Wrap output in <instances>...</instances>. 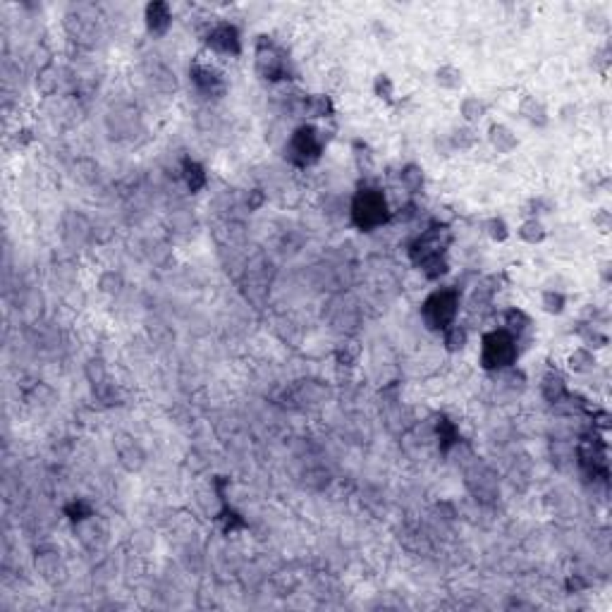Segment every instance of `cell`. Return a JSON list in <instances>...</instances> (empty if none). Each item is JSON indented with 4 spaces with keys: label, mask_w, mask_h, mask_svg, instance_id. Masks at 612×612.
I'll list each match as a JSON object with an SVG mask.
<instances>
[{
    "label": "cell",
    "mask_w": 612,
    "mask_h": 612,
    "mask_svg": "<svg viewBox=\"0 0 612 612\" xmlns=\"http://www.w3.org/2000/svg\"><path fill=\"white\" fill-rule=\"evenodd\" d=\"M189 75H191V82L196 84V89H199L201 93H206V96H213V93L225 91V84H223L220 72L215 70V67L206 65V62H194V65L189 67Z\"/></svg>",
    "instance_id": "obj_10"
},
{
    "label": "cell",
    "mask_w": 612,
    "mask_h": 612,
    "mask_svg": "<svg viewBox=\"0 0 612 612\" xmlns=\"http://www.w3.org/2000/svg\"><path fill=\"white\" fill-rule=\"evenodd\" d=\"M246 204H249V209H259L263 204V194L259 189H254V199H246Z\"/></svg>",
    "instance_id": "obj_42"
},
{
    "label": "cell",
    "mask_w": 612,
    "mask_h": 612,
    "mask_svg": "<svg viewBox=\"0 0 612 612\" xmlns=\"http://www.w3.org/2000/svg\"><path fill=\"white\" fill-rule=\"evenodd\" d=\"M488 141H491V146L495 149L497 153H512L519 146V139H517V134L510 130L507 125H493L491 130H488Z\"/></svg>",
    "instance_id": "obj_14"
},
{
    "label": "cell",
    "mask_w": 612,
    "mask_h": 612,
    "mask_svg": "<svg viewBox=\"0 0 612 612\" xmlns=\"http://www.w3.org/2000/svg\"><path fill=\"white\" fill-rule=\"evenodd\" d=\"M436 82L440 84L443 89H450V91H455V89L462 86V70H457L455 65H443V67H438V72H436Z\"/></svg>",
    "instance_id": "obj_29"
},
{
    "label": "cell",
    "mask_w": 612,
    "mask_h": 612,
    "mask_svg": "<svg viewBox=\"0 0 612 612\" xmlns=\"http://www.w3.org/2000/svg\"><path fill=\"white\" fill-rule=\"evenodd\" d=\"M151 82H153V86L163 93H172L177 89L175 72H172L170 67L161 65V62H156V65L151 67Z\"/></svg>",
    "instance_id": "obj_21"
},
{
    "label": "cell",
    "mask_w": 612,
    "mask_h": 612,
    "mask_svg": "<svg viewBox=\"0 0 612 612\" xmlns=\"http://www.w3.org/2000/svg\"><path fill=\"white\" fill-rule=\"evenodd\" d=\"M149 333H151L153 342H158V344H163V342H167L170 338H175V335H172V330L167 328L163 320H158V318L149 320Z\"/></svg>",
    "instance_id": "obj_36"
},
{
    "label": "cell",
    "mask_w": 612,
    "mask_h": 612,
    "mask_svg": "<svg viewBox=\"0 0 612 612\" xmlns=\"http://www.w3.org/2000/svg\"><path fill=\"white\" fill-rule=\"evenodd\" d=\"M206 46L218 56H239L242 53V38L235 24H215L206 34Z\"/></svg>",
    "instance_id": "obj_8"
},
{
    "label": "cell",
    "mask_w": 612,
    "mask_h": 612,
    "mask_svg": "<svg viewBox=\"0 0 612 612\" xmlns=\"http://www.w3.org/2000/svg\"><path fill=\"white\" fill-rule=\"evenodd\" d=\"M457 311H459V292L452 287L436 290L421 306V316L431 330L450 328L457 318Z\"/></svg>",
    "instance_id": "obj_3"
},
{
    "label": "cell",
    "mask_w": 612,
    "mask_h": 612,
    "mask_svg": "<svg viewBox=\"0 0 612 612\" xmlns=\"http://www.w3.org/2000/svg\"><path fill=\"white\" fill-rule=\"evenodd\" d=\"M36 569H38V574H41L46 581H51V584H58V581L65 579V567H62L58 552H43V555H38Z\"/></svg>",
    "instance_id": "obj_13"
},
{
    "label": "cell",
    "mask_w": 612,
    "mask_h": 612,
    "mask_svg": "<svg viewBox=\"0 0 612 612\" xmlns=\"http://www.w3.org/2000/svg\"><path fill=\"white\" fill-rule=\"evenodd\" d=\"M529 325H531V318L524 314V311H519V309H510V311H507V316H505V330L510 335L519 338V335L524 333Z\"/></svg>",
    "instance_id": "obj_27"
},
{
    "label": "cell",
    "mask_w": 612,
    "mask_h": 612,
    "mask_svg": "<svg viewBox=\"0 0 612 612\" xmlns=\"http://www.w3.org/2000/svg\"><path fill=\"white\" fill-rule=\"evenodd\" d=\"M170 225L177 232H187V230H191V225H194V215L182 213V211H175V213L170 215Z\"/></svg>",
    "instance_id": "obj_40"
},
{
    "label": "cell",
    "mask_w": 612,
    "mask_h": 612,
    "mask_svg": "<svg viewBox=\"0 0 612 612\" xmlns=\"http://www.w3.org/2000/svg\"><path fill=\"white\" fill-rule=\"evenodd\" d=\"M581 338H584V342L589 344V347H593V349H600V347L608 344V335L600 333L596 325H586V328L581 330Z\"/></svg>",
    "instance_id": "obj_35"
},
{
    "label": "cell",
    "mask_w": 612,
    "mask_h": 612,
    "mask_svg": "<svg viewBox=\"0 0 612 612\" xmlns=\"http://www.w3.org/2000/svg\"><path fill=\"white\" fill-rule=\"evenodd\" d=\"M373 91H376L378 98H385V101H392V93H395V86H392V79H390L388 75H378L376 82H373Z\"/></svg>",
    "instance_id": "obj_38"
},
{
    "label": "cell",
    "mask_w": 612,
    "mask_h": 612,
    "mask_svg": "<svg viewBox=\"0 0 612 612\" xmlns=\"http://www.w3.org/2000/svg\"><path fill=\"white\" fill-rule=\"evenodd\" d=\"M330 323L335 325L338 330H352L357 325V309H354L352 302L347 299H338L333 302V311H330Z\"/></svg>",
    "instance_id": "obj_15"
},
{
    "label": "cell",
    "mask_w": 612,
    "mask_h": 612,
    "mask_svg": "<svg viewBox=\"0 0 612 612\" xmlns=\"http://www.w3.org/2000/svg\"><path fill=\"white\" fill-rule=\"evenodd\" d=\"M254 65H256V72H259L261 77L275 82V79H283L285 72H287V58H285V53L280 51L273 41H268L266 36H261L259 46H256Z\"/></svg>",
    "instance_id": "obj_6"
},
{
    "label": "cell",
    "mask_w": 612,
    "mask_h": 612,
    "mask_svg": "<svg viewBox=\"0 0 612 612\" xmlns=\"http://www.w3.org/2000/svg\"><path fill=\"white\" fill-rule=\"evenodd\" d=\"M450 242H452V235H450V230H447V228L426 230L416 242H414L412 259L416 261V266H419L421 261L431 259V256H443L447 246H450Z\"/></svg>",
    "instance_id": "obj_7"
},
{
    "label": "cell",
    "mask_w": 612,
    "mask_h": 612,
    "mask_svg": "<svg viewBox=\"0 0 612 612\" xmlns=\"http://www.w3.org/2000/svg\"><path fill=\"white\" fill-rule=\"evenodd\" d=\"M320 151H323V139H320L318 130L311 125L294 130V134L287 141V156L297 165H311L314 161H318Z\"/></svg>",
    "instance_id": "obj_5"
},
{
    "label": "cell",
    "mask_w": 612,
    "mask_h": 612,
    "mask_svg": "<svg viewBox=\"0 0 612 612\" xmlns=\"http://www.w3.org/2000/svg\"><path fill=\"white\" fill-rule=\"evenodd\" d=\"M330 113H333V103H330V98L323 96V93H316V96H309L302 101V115L328 117Z\"/></svg>",
    "instance_id": "obj_20"
},
{
    "label": "cell",
    "mask_w": 612,
    "mask_h": 612,
    "mask_svg": "<svg viewBox=\"0 0 612 612\" xmlns=\"http://www.w3.org/2000/svg\"><path fill=\"white\" fill-rule=\"evenodd\" d=\"M486 110H488L486 101H481L478 96H467L462 103H459V113H462V117L469 122V125H471V122L483 120Z\"/></svg>",
    "instance_id": "obj_23"
},
{
    "label": "cell",
    "mask_w": 612,
    "mask_h": 612,
    "mask_svg": "<svg viewBox=\"0 0 612 612\" xmlns=\"http://www.w3.org/2000/svg\"><path fill=\"white\" fill-rule=\"evenodd\" d=\"M98 287L106 294H117L122 290V275L115 273V270H106L98 280Z\"/></svg>",
    "instance_id": "obj_34"
},
{
    "label": "cell",
    "mask_w": 612,
    "mask_h": 612,
    "mask_svg": "<svg viewBox=\"0 0 612 612\" xmlns=\"http://www.w3.org/2000/svg\"><path fill=\"white\" fill-rule=\"evenodd\" d=\"M519 237L526 242V244H541V242L545 239V228H543V223L538 218H529L521 223Z\"/></svg>",
    "instance_id": "obj_28"
},
{
    "label": "cell",
    "mask_w": 612,
    "mask_h": 612,
    "mask_svg": "<svg viewBox=\"0 0 612 612\" xmlns=\"http://www.w3.org/2000/svg\"><path fill=\"white\" fill-rule=\"evenodd\" d=\"M593 223L598 225V230H600V232H608V230H610V223H612V220H610V213H608V211H598V213L593 215Z\"/></svg>",
    "instance_id": "obj_41"
},
{
    "label": "cell",
    "mask_w": 612,
    "mask_h": 612,
    "mask_svg": "<svg viewBox=\"0 0 612 612\" xmlns=\"http://www.w3.org/2000/svg\"><path fill=\"white\" fill-rule=\"evenodd\" d=\"M349 215H352V223L364 232L381 228V225L388 223V218H390V209H388V201H385V194L381 189H373V187H364V189H359L352 199V206H349Z\"/></svg>",
    "instance_id": "obj_1"
},
{
    "label": "cell",
    "mask_w": 612,
    "mask_h": 612,
    "mask_svg": "<svg viewBox=\"0 0 612 612\" xmlns=\"http://www.w3.org/2000/svg\"><path fill=\"white\" fill-rule=\"evenodd\" d=\"M438 438H440V450L443 452H450L452 447L459 445L457 426L450 421V419H445V416L438 419Z\"/></svg>",
    "instance_id": "obj_24"
},
{
    "label": "cell",
    "mask_w": 612,
    "mask_h": 612,
    "mask_svg": "<svg viewBox=\"0 0 612 612\" xmlns=\"http://www.w3.org/2000/svg\"><path fill=\"white\" fill-rule=\"evenodd\" d=\"M113 447H115L117 462H120V467L125 469V471H130V473L141 471V467L146 464V452L141 450V445L134 440V438L120 433V436H115V440H113Z\"/></svg>",
    "instance_id": "obj_9"
},
{
    "label": "cell",
    "mask_w": 612,
    "mask_h": 612,
    "mask_svg": "<svg viewBox=\"0 0 612 612\" xmlns=\"http://www.w3.org/2000/svg\"><path fill=\"white\" fill-rule=\"evenodd\" d=\"M541 304L548 314H562V311H565V304H567V297L562 292H555V290H545Z\"/></svg>",
    "instance_id": "obj_33"
},
{
    "label": "cell",
    "mask_w": 612,
    "mask_h": 612,
    "mask_svg": "<svg viewBox=\"0 0 612 612\" xmlns=\"http://www.w3.org/2000/svg\"><path fill=\"white\" fill-rule=\"evenodd\" d=\"M65 512H67V517H70V519L75 521V524H79V521H84V519H89V517L93 515L91 507H89L86 502H82V500H75L70 507H67Z\"/></svg>",
    "instance_id": "obj_39"
},
{
    "label": "cell",
    "mask_w": 612,
    "mask_h": 612,
    "mask_svg": "<svg viewBox=\"0 0 612 612\" xmlns=\"http://www.w3.org/2000/svg\"><path fill=\"white\" fill-rule=\"evenodd\" d=\"M473 144H476V134H473L471 127H462V130H455L450 134V146H452V149L467 151V149H471Z\"/></svg>",
    "instance_id": "obj_32"
},
{
    "label": "cell",
    "mask_w": 612,
    "mask_h": 612,
    "mask_svg": "<svg viewBox=\"0 0 612 612\" xmlns=\"http://www.w3.org/2000/svg\"><path fill=\"white\" fill-rule=\"evenodd\" d=\"M443 333H445V347H447V352H459V349L467 347L469 333H467V328H464V325L452 323L450 328H445Z\"/></svg>",
    "instance_id": "obj_26"
},
{
    "label": "cell",
    "mask_w": 612,
    "mask_h": 612,
    "mask_svg": "<svg viewBox=\"0 0 612 612\" xmlns=\"http://www.w3.org/2000/svg\"><path fill=\"white\" fill-rule=\"evenodd\" d=\"M541 392H543V397H545L550 404H560L562 399L567 397V383H565V378H562L557 371L545 373V378H543V383H541Z\"/></svg>",
    "instance_id": "obj_17"
},
{
    "label": "cell",
    "mask_w": 612,
    "mask_h": 612,
    "mask_svg": "<svg viewBox=\"0 0 612 612\" xmlns=\"http://www.w3.org/2000/svg\"><path fill=\"white\" fill-rule=\"evenodd\" d=\"M359 354H362V349H359V344L354 342V340H342V342L338 344V349H335V357H338V362L344 364V366H354Z\"/></svg>",
    "instance_id": "obj_30"
},
{
    "label": "cell",
    "mask_w": 612,
    "mask_h": 612,
    "mask_svg": "<svg viewBox=\"0 0 612 612\" xmlns=\"http://www.w3.org/2000/svg\"><path fill=\"white\" fill-rule=\"evenodd\" d=\"M144 17H146V27H149L153 36H163V34H167V29L172 24V10L167 3H149L146 5Z\"/></svg>",
    "instance_id": "obj_11"
},
{
    "label": "cell",
    "mask_w": 612,
    "mask_h": 612,
    "mask_svg": "<svg viewBox=\"0 0 612 612\" xmlns=\"http://www.w3.org/2000/svg\"><path fill=\"white\" fill-rule=\"evenodd\" d=\"M399 177H402V187L409 191V194H419V191L423 189V182H426V177H423V170L419 165H414V163H412V165L404 167L402 175H399Z\"/></svg>",
    "instance_id": "obj_25"
},
{
    "label": "cell",
    "mask_w": 612,
    "mask_h": 612,
    "mask_svg": "<svg viewBox=\"0 0 612 612\" xmlns=\"http://www.w3.org/2000/svg\"><path fill=\"white\" fill-rule=\"evenodd\" d=\"M464 483H467L469 493L476 497L478 502H493L497 495H500V483H497V476L486 462L481 459H473L467 469H464Z\"/></svg>",
    "instance_id": "obj_4"
},
{
    "label": "cell",
    "mask_w": 612,
    "mask_h": 612,
    "mask_svg": "<svg viewBox=\"0 0 612 612\" xmlns=\"http://www.w3.org/2000/svg\"><path fill=\"white\" fill-rule=\"evenodd\" d=\"M517 338L505 328L491 330L481 340V366L486 371H505L517 362Z\"/></svg>",
    "instance_id": "obj_2"
},
{
    "label": "cell",
    "mask_w": 612,
    "mask_h": 612,
    "mask_svg": "<svg viewBox=\"0 0 612 612\" xmlns=\"http://www.w3.org/2000/svg\"><path fill=\"white\" fill-rule=\"evenodd\" d=\"M182 177H185L187 189H189L191 194L201 191V189H204V187H206V182H209V177H206L204 165H199V163H196V161H185V165H182Z\"/></svg>",
    "instance_id": "obj_18"
},
{
    "label": "cell",
    "mask_w": 612,
    "mask_h": 612,
    "mask_svg": "<svg viewBox=\"0 0 612 612\" xmlns=\"http://www.w3.org/2000/svg\"><path fill=\"white\" fill-rule=\"evenodd\" d=\"M486 228H488V237L493 242H505L510 237V228H507V223L502 218H491Z\"/></svg>",
    "instance_id": "obj_37"
},
{
    "label": "cell",
    "mask_w": 612,
    "mask_h": 612,
    "mask_svg": "<svg viewBox=\"0 0 612 612\" xmlns=\"http://www.w3.org/2000/svg\"><path fill=\"white\" fill-rule=\"evenodd\" d=\"M325 390L318 381H302L294 388V399L302 404H318L325 397Z\"/></svg>",
    "instance_id": "obj_19"
},
{
    "label": "cell",
    "mask_w": 612,
    "mask_h": 612,
    "mask_svg": "<svg viewBox=\"0 0 612 612\" xmlns=\"http://www.w3.org/2000/svg\"><path fill=\"white\" fill-rule=\"evenodd\" d=\"M519 113H521V117H524V120L529 122V125H534V127H545L548 120H550L545 103L538 101L536 96H524V98H521Z\"/></svg>",
    "instance_id": "obj_12"
},
{
    "label": "cell",
    "mask_w": 612,
    "mask_h": 612,
    "mask_svg": "<svg viewBox=\"0 0 612 612\" xmlns=\"http://www.w3.org/2000/svg\"><path fill=\"white\" fill-rule=\"evenodd\" d=\"M77 529H79V541H82L86 548H96L98 541H106V536H108L106 524H101V521L96 519V515H91L89 519L79 521Z\"/></svg>",
    "instance_id": "obj_16"
},
{
    "label": "cell",
    "mask_w": 612,
    "mask_h": 612,
    "mask_svg": "<svg viewBox=\"0 0 612 612\" xmlns=\"http://www.w3.org/2000/svg\"><path fill=\"white\" fill-rule=\"evenodd\" d=\"M567 366L574 373H589L596 366V357L591 354L589 347H579L567 357Z\"/></svg>",
    "instance_id": "obj_22"
},
{
    "label": "cell",
    "mask_w": 612,
    "mask_h": 612,
    "mask_svg": "<svg viewBox=\"0 0 612 612\" xmlns=\"http://www.w3.org/2000/svg\"><path fill=\"white\" fill-rule=\"evenodd\" d=\"M419 268L423 270V275H426L428 280H438L440 275L447 273V261H445V254L443 256H431V259L421 261L419 263Z\"/></svg>",
    "instance_id": "obj_31"
}]
</instances>
